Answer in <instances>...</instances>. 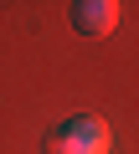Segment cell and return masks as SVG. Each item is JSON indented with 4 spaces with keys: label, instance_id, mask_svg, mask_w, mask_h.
<instances>
[{
    "label": "cell",
    "instance_id": "2",
    "mask_svg": "<svg viewBox=\"0 0 139 154\" xmlns=\"http://www.w3.org/2000/svg\"><path fill=\"white\" fill-rule=\"evenodd\" d=\"M118 16H124L118 0H77V5H72V26L83 36H108L118 26Z\"/></svg>",
    "mask_w": 139,
    "mask_h": 154
},
{
    "label": "cell",
    "instance_id": "1",
    "mask_svg": "<svg viewBox=\"0 0 139 154\" xmlns=\"http://www.w3.org/2000/svg\"><path fill=\"white\" fill-rule=\"evenodd\" d=\"M52 154H113V134L93 113H72L52 128Z\"/></svg>",
    "mask_w": 139,
    "mask_h": 154
}]
</instances>
